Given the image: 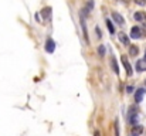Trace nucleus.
Returning <instances> with one entry per match:
<instances>
[{"label":"nucleus","mask_w":146,"mask_h":136,"mask_svg":"<svg viewBox=\"0 0 146 136\" xmlns=\"http://www.w3.org/2000/svg\"><path fill=\"white\" fill-rule=\"evenodd\" d=\"M131 38H133V40L142 38V30L139 27H132L131 29Z\"/></svg>","instance_id":"obj_1"},{"label":"nucleus","mask_w":146,"mask_h":136,"mask_svg":"<svg viewBox=\"0 0 146 136\" xmlns=\"http://www.w3.org/2000/svg\"><path fill=\"white\" fill-rule=\"evenodd\" d=\"M122 64H123V67L126 70V75L131 77L132 75V67H131V64H129V61H128V58L125 55H122Z\"/></svg>","instance_id":"obj_2"},{"label":"nucleus","mask_w":146,"mask_h":136,"mask_svg":"<svg viewBox=\"0 0 146 136\" xmlns=\"http://www.w3.org/2000/svg\"><path fill=\"white\" fill-rule=\"evenodd\" d=\"M143 96H145V88L136 90V92H135V102L136 103H141L142 99H143Z\"/></svg>","instance_id":"obj_3"},{"label":"nucleus","mask_w":146,"mask_h":136,"mask_svg":"<svg viewBox=\"0 0 146 136\" xmlns=\"http://www.w3.org/2000/svg\"><path fill=\"white\" fill-rule=\"evenodd\" d=\"M54 50H55L54 40H52V38H47V41H46V51L51 54V52H54Z\"/></svg>","instance_id":"obj_4"},{"label":"nucleus","mask_w":146,"mask_h":136,"mask_svg":"<svg viewBox=\"0 0 146 136\" xmlns=\"http://www.w3.org/2000/svg\"><path fill=\"white\" fill-rule=\"evenodd\" d=\"M112 19H113V21H115L116 24H119V26L125 24V20H123V17H122L119 13H116V11H113V13H112Z\"/></svg>","instance_id":"obj_5"},{"label":"nucleus","mask_w":146,"mask_h":136,"mask_svg":"<svg viewBox=\"0 0 146 136\" xmlns=\"http://www.w3.org/2000/svg\"><path fill=\"white\" fill-rule=\"evenodd\" d=\"M129 122H131L132 126L133 125H138V113L133 109H131V112H129Z\"/></svg>","instance_id":"obj_6"},{"label":"nucleus","mask_w":146,"mask_h":136,"mask_svg":"<svg viewBox=\"0 0 146 136\" xmlns=\"http://www.w3.org/2000/svg\"><path fill=\"white\" fill-rule=\"evenodd\" d=\"M118 37H119V41L125 45V47H129V45H131L129 44V37H128L125 33H119V36H118Z\"/></svg>","instance_id":"obj_7"},{"label":"nucleus","mask_w":146,"mask_h":136,"mask_svg":"<svg viewBox=\"0 0 146 136\" xmlns=\"http://www.w3.org/2000/svg\"><path fill=\"white\" fill-rule=\"evenodd\" d=\"M142 132H143V128H142V126H141L139 123H138V125H133V126H132V135H133V136L141 135Z\"/></svg>","instance_id":"obj_8"},{"label":"nucleus","mask_w":146,"mask_h":136,"mask_svg":"<svg viewBox=\"0 0 146 136\" xmlns=\"http://www.w3.org/2000/svg\"><path fill=\"white\" fill-rule=\"evenodd\" d=\"M146 70V64L143 60H139V61H136V71L138 72H143Z\"/></svg>","instance_id":"obj_9"},{"label":"nucleus","mask_w":146,"mask_h":136,"mask_svg":"<svg viewBox=\"0 0 146 136\" xmlns=\"http://www.w3.org/2000/svg\"><path fill=\"white\" fill-rule=\"evenodd\" d=\"M41 14H43V19H44V20H50V17H51V7L43 9V10H41Z\"/></svg>","instance_id":"obj_10"},{"label":"nucleus","mask_w":146,"mask_h":136,"mask_svg":"<svg viewBox=\"0 0 146 136\" xmlns=\"http://www.w3.org/2000/svg\"><path fill=\"white\" fill-rule=\"evenodd\" d=\"M139 54V48L136 45H129V55L131 57H136Z\"/></svg>","instance_id":"obj_11"},{"label":"nucleus","mask_w":146,"mask_h":136,"mask_svg":"<svg viewBox=\"0 0 146 136\" xmlns=\"http://www.w3.org/2000/svg\"><path fill=\"white\" fill-rule=\"evenodd\" d=\"M145 11H138V13H135V16H133V17H135V20H136V21H142V20H143V17H145Z\"/></svg>","instance_id":"obj_12"},{"label":"nucleus","mask_w":146,"mask_h":136,"mask_svg":"<svg viewBox=\"0 0 146 136\" xmlns=\"http://www.w3.org/2000/svg\"><path fill=\"white\" fill-rule=\"evenodd\" d=\"M111 65H112V70L115 74H119V68H118V64L115 61V58H111Z\"/></svg>","instance_id":"obj_13"},{"label":"nucleus","mask_w":146,"mask_h":136,"mask_svg":"<svg viewBox=\"0 0 146 136\" xmlns=\"http://www.w3.org/2000/svg\"><path fill=\"white\" fill-rule=\"evenodd\" d=\"M106 27H108V30H109V33H111V34H113V33H115V27H113V24H112V21H111V20H106Z\"/></svg>","instance_id":"obj_14"},{"label":"nucleus","mask_w":146,"mask_h":136,"mask_svg":"<svg viewBox=\"0 0 146 136\" xmlns=\"http://www.w3.org/2000/svg\"><path fill=\"white\" fill-rule=\"evenodd\" d=\"M98 54H99V57H104V55H105V47H104V45H99Z\"/></svg>","instance_id":"obj_15"},{"label":"nucleus","mask_w":146,"mask_h":136,"mask_svg":"<svg viewBox=\"0 0 146 136\" xmlns=\"http://www.w3.org/2000/svg\"><path fill=\"white\" fill-rule=\"evenodd\" d=\"M92 7H94V0H90V1L87 3V9H88V11L92 10Z\"/></svg>","instance_id":"obj_16"},{"label":"nucleus","mask_w":146,"mask_h":136,"mask_svg":"<svg viewBox=\"0 0 146 136\" xmlns=\"http://www.w3.org/2000/svg\"><path fill=\"white\" fill-rule=\"evenodd\" d=\"M115 136H119V126H118V121L115 122Z\"/></svg>","instance_id":"obj_17"},{"label":"nucleus","mask_w":146,"mask_h":136,"mask_svg":"<svg viewBox=\"0 0 146 136\" xmlns=\"http://www.w3.org/2000/svg\"><path fill=\"white\" fill-rule=\"evenodd\" d=\"M135 3H136V4H139V6H145L146 0H135Z\"/></svg>","instance_id":"obj_18"},{"label":"nucleus","mask_w":146,"mask_h":136,"mask_svg":"<svg viewBox=\"0 0 146 136\" xmlns=\"http://www.w3.org/2000/svg\"><path fill=\"white\" fill-rule=\"evenodd\" d=\"M95 30H97V36H98V38H101V37H102V33H101V29H99V27H97Z\"/></svg>","instance_id":"obj_19"},{"label":"nucleus","mask_w":146,"mask_h":136,"mask_svg":"<svg viewBox=\"0 0 146 136\" xmlns=\"http://www.w3.org/2000/svg\"><path fill=\"white\" fill-rule=\"evenodd\" d=\"M126 91H128L129 94H132V92H133V87H131V85H129V87H126Z\"/></svg>","instance_id":"obj_20"},{"label":"nucleus","mask_w":146,"mask_h":136,"mask_svg":"<svg viewBox=\"0 0 146 136\" xmlns=\"http://www.w3.org/2000/svg\"><path fill=\"white\" fill-rule=\"evenodd\" d=\"M142 23H143V26H145V29H146V14H145V17H143V20H142Z\"/></svg>","instance_id":"obj_21"},{"label":"nucleus","mask_w":146,"mask_h":136,"mask_svg":"<svg viewBox=\"0 0 146 136\" xmlns=\"http://www.w3.org/2000/svg\"><path fill=\"white\" fill-rule=\"evenodd\" d=\"M95 136H99V133H98V132H95Z\"/></svg>","instance_id":"obj_22"}]
</instances>
